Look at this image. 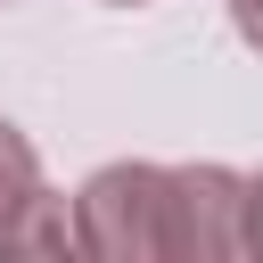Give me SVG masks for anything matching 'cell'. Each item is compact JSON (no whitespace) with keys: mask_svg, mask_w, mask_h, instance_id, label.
Instances as JSON below:
<instances>
[{"mask_svg":"<svg viewBox=\"0 0 263 263\" xmlns=\"http://www.w3.org/2000/svg\"><path fill=\"white\" fill-rule=\"evenodd\" d=\"M164 197H173V164H99L74 189V238L99 263H164Z\"/></svg>","mask_w":263,"mask_h":263,"instance_id":"6da1fadb","label":"cell"},{"mask_svg":"<svg viewBox=\"0 0 263 263\" xmlns=\"http://www.w3.org/2000/svg\"><path fill=\"white\" fill-rule=\"evenodd\" d=\"M230 255H247V173H230V164H173L164 263H230Z\"/></svg>","mask_w":263,"mask_h":263,"instance_id":"7a4b0ae2","label":"cell"},{"mask_svg":"<svg viewBox=\"0 0 263 263\" xmlns=\"http://www.w3.org/2000/svg\"><path fill=\"white\" fill-rule=\"evenodd\" d=\"M0 255H82V238H74V205L41 181V189L16 205V222L0 230Z\"/></svg>","mask_w":263,"mask_h":263,"instance_id":"3957f363","label":"cell"},{"mask_svg":"<svg viewBox=\"0 0 263 263\" xmlns=\"http://www.w3.org/2000/svg\"><path fill=\"white\" fill-rule=\"evenodd\" d=\"M33 189H41V156H33V140L0 115V230L16 222V205H25Z\"/></svg>","mask_w":263,"mask_h":263,"instance_id":"277c9868","label":"cell"},{"mask_svg":"<svg viewBox=\"0 0 263 263\" xmlns=\"http://www.w3.org/2000/svg\"><path fill=\"white\" fill-rule=\"evenodd\" d=\"M230 25H238V41L263 58V0H230Z\"/></svg>","mask_w":263,"mask_h":263,"instance_id":"5b68a950","label":"cell"},{"mask_svg":"<svg viewBox=\"0 0 263 263\" xmlns=\"http://www.w3.org/2000/svg\"><path fill=\"white\" fill-rule=\"evenodd\" d=\"M247 255H263V173H247Z\"/></svg>","mask_w":263,"mask_h":263,"instance_id":"8992f818","label":"cell"},{"mask_svg":"<svg viewBox=\"0 0 263 263\" xmlns=\"http://www.w3.org/2000/svg\"><path fill=\"white\" fill-rule=\"evenodd\" d=\"M107 8H140V0H107Z\"/></svg>","mask_w":263,"mask_h":263,"instance_id":"52a82bcc","label":"cell"}]
</instances>
